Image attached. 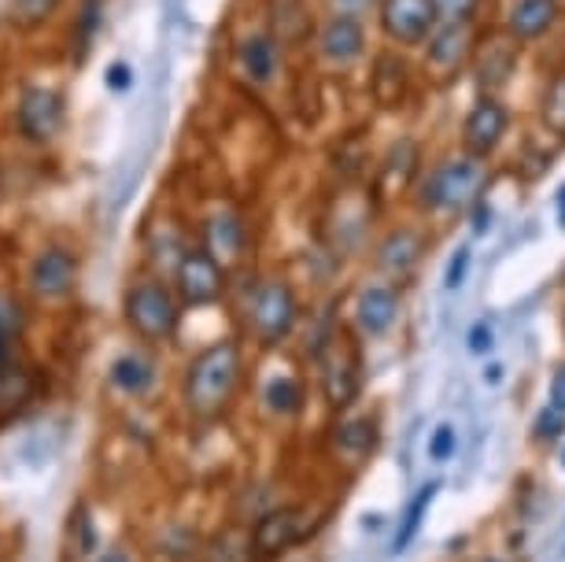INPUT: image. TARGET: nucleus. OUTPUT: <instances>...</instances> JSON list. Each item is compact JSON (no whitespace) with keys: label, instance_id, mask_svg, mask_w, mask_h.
Here are the masks:
<instances>
[{"label":"nucleus","instance_id":"obj_8","mask_svg":"<svg viewBox=\"0 0 565 562\" xmlns=\"http://www.w3.org/2000/svg\"><path fill=\"white\" fill-rule=\"evenodd\" d=\"M425 41H429V49H425V71H429L436 82H451L455 74L469 63V56H473V45H477L469 19L436 23L433 34Z\"/></svg>","mask_w":565,"mask_h":562},{"label":"nucleus","instance_id":"obj_12","mask_svg":"<svg viewBox=\"0 0 565 562\" xmlns=\"http://www.w3.org/2000/svg\"><path fill=\"white\" fill-rule=\"evenodd\" d=\"M507 126H510V112L499 104L495 97H481L469 108L466 115V126H462V148L466 156L473 159H484L492 156L499 141L507 137Z\"/></svg>","mask_w":565,"mask_h":562},{"label":"nucleus","instance_id":"obj_14","mask_svg":"<svg viewBox=\"0 0 565 562\" xmlns=\"http://www.w3.org/2000/svg\"><path fill=\"white\" fill-rule=\"evenodd\" d=\"M307 529H311V518H307L303 507H277V511H266L252 529L255 551H259V559L281 555L296 540L307 537Z\"/></svg>","mask_w":565,"mask_h":562},{"label":"nucleus","instance_id":"obj_31","mask_svg":"<svg viewBox=\"0 0 565 562\" xmlns=\"http://www.w3.org/2000/svg\"><path fill=\"white\" fill-rule=\"evenodd\" d=\"M23 326H26V307L19 296L12 293H0V333H8V337H19L23 333Z\"/></svg>","mask_w":565,"mask_h":562},{"label":"nucleus","instance_id":"obj_32","mask_svg":"<svg viewBox=\"0 0 565 562\" xmlns=\"http://www.w3.org/2000/svg\"><path fill=\"white\" fill-rule=\"evenodd\" d=\"M455 448H458V433H455V426H436L433 430V441H429V455L436 463H447L455 455Z\"/></svg>","mask_w":565,"mask_h":562},{"label":"nucleus","instance_id":"obj_7","mask_svg":"<svg viewBox=\"0 0 565 562\" xmlns=\"http://www.w3.org/2000/svg\"><path fill=\"white\" fill-rule=\"evenodd\" d=\"M63 123H67V104H63L60 89L30 86L23 97H19L15 126H19V134H23L30 145L56 141L60 130H63Z\"/></svg>","mask_w":565,"mask_h":562},{"label":"nucleus","instance_id":"obj_3","mask_svg":"<svg viewBox=\"0 0 565 562\" xmlns=\"http://www.w3.org/2000/svg\"><path fill=\"white\" fill-rule=\"evenodd\" d=\"M296 318H300V304H296L292 285L281 278L255 282L244 296V326L263 348L281 344L292 333Z\"/></svg>","mask_w":565,"mask_h":562},{"label":"nucleus","instance_id":"obj_20","mask_svg":"<svg viewBox=\"0 0 565 562\" xmlns=\"http://www.w3.org/2000/svg\"><path fill=\"white\" fill-rule=\"evenodd\" d=\"M422 252H425L422 233H414V230H396V233H388V237L381 241L377 263H381V271L396 274V278H407V274H411L414 267H418Z\"/></svg>","mask_w":565,"mask_h":562},{"label":"nucleus","instance_id":"obj_6","mask_svg":"<svg viewBox=\"0 0 565 562\" xmlns=\"http://www.w3.org/2000/svg\"><path fill=\"white\" fill-rule=\"evenodd\" d=\"M174 293L181 307H211L226 293V267L215 263L204 248H181L174 267Z\"/></svg>","mask_w":565,"mask_h":562},{"label":"nucleus","instance_id":"obj_15","mask_svg":"<svg viewBox=\"0 0 565 562\" xmlns=\"http://www.w3.org/2000/svg\"><path fill=\"white\" fill-rule=\"evenodd\" d=\"M318 52H322L326 63L333 67H351L366 56V34H362V23L351 15H329L322 26H318Z\"/></svg>","mask_w":565,"mask_h":562},{"label":"nucleus","instance_id":"obj_35","mask_svg":"<svg viewBox=\"0 0 565 562\" xmlns=\"http://www.w3.org/2000/svg\"><path fill=\"white\" fill-rule=\"evenodd\" d=\"M562 433V411L551 407V411H540L536 418V441H554Z\"/></svg>","mask_w":565,"mask_h":562},{"label":"nucleus","instance_id":"obj_29","mask_svg":"<svg viewBox=\"0 0 565 562\" xmlns=\"http://www.w3.org/2000/svg\"><path fill=\"white\" fill-rule=\"evenodd\" d=\"M266 404L277 415H296L303 407V385L296 378H277L266 385Z\"/></svg>","mask_w":565,"mask_h":562},{"label":"nucleus","instance_id":"obj_41","mask_svg":"<svg viewBox=\"0 0 565 562\" xmlns=\"http://www.w3.org/2000/svg\"><path fill=\"white\" fill-rule=\"evenodd\" d=\"M558 222H562V230H565V185L558 189Z\"/></svg>","mask_w":565,"mask_h":562},{"label":"nucleus","instance_id":"obj_34","mask_svg":"<svg viewBox=\"0 0 565 562\" xmlns=\"http://www.w3.org/2000/svg\"><path fill=\"white\" fill-rule=\"evenodd\" d=\"M377 0H326L329 15H351V19H362Z\"/></svg>","mask_w":565,"mask_h":562},{"label":"nucleus","instance_id":"obj_36","mask_svg":"<svg viewBox=\"0 0 565 562\" xmlns=\"http://www.w3.org/2000/svg\"><path fill=\"white\" fill-rule=\"evenodd\" d=\"M466 271H469V248H458L455 259H451V267H447V278H444L447 289H458V285L466 282Z\"/></svg>","mask_w":565,"mask_h":562},{"label":"nucleus","instance_id":"obj_28","mask_svg":"<svg viewBox=\"0 0 565 562\" xmlns=\"http://www.w3.org/2000/svg\"><path fill=\"white\" fill-rule=\"evenodd\" d=\"M436 489H440L436 481H433V485H425V489L411 500L407 515H403L399 533H396V548H392V551H407L411 540L418 537V529H422V522H425V515H429V507H433V500H436Z\"/></svg>","mask_w":565,"mask_h":562},{"label":"nucleus","instance_id":"obj_4","mask_svg":"<svg viewBox=\"0 0 565 562\" xmlns=\"http://www.w3.org/2000/svg\"><path fill=\"white\" fill-rule=\"evenodd\" d=\"M484 163L473 156H451L436 163L418 185V204L425 211H458L481 200L484 189Z\"/></svg>","mask_w":565,"mask_h":562},{"label":"nucleus","instance_id":"obj_13","mask_svg":"<svg viewBox=\"0 0 565 562\" xmlns=\"http://www.w3.org/2000/svg\"><path fill=\"white\" fill-rule=\"evenodd\" d=\"M200 248L207 252L211 259L222 263V267H241L248 259V222H244L237 211H215L204 222V241Z\"/></svg>","mask_w":565,"mask_h":562},{"label":"nucleus","instance_id":"obj_17","mask_svg":"<svg viewBox=\"0 0 565 562\" xmlns=\"http://www.w3.org/2000/svg\"><path fill=\"white\" fill-rule=\"evenodd\" d=\"M281 67V45L270 30H255L237 41V71L244 74V82L252 86H270Z\"/></svg>","mask_w":565,"mask_h":562},{"label":"nucleus","instance_id":"obj_39","mask_svg":"<svg viewBox=\"0 0 565 562\" xmlns=\"http://www.w3.org/2000/svg\"><path fill=\"white\" fill-rule=\"evenodd\" d=\"M97 562H134L130 555H126L122 548H111V551H104V555L97 559Z\"/></svg>","mask_w":565,"mask_h":562},{"label":"nucleus","instance_id":"obj_1","mask_svg":"<svg viewBox=\"0 0 565 562\" xmlns=\"http://www.w3.org/2000/svg\"><path fill=\"white\" fill-rule=\"evenodd\" d=\"M241 385V344L215 341L185 367V407L193 418H218Z\"/></svg>","mask_w":565,"mask_h":562},{"label":"nucleus","instance_id":"obj_40","mask_svg":"<svg viewBox=\"0 0 565 562\" xmlns=\"http://www.w3.org/2000/svg\"><path fill=\"white\" fill-rule=\"evenodd\" d=\"M111 86H126V67H115L111 71Z\"/></svg>","mask_w":565,"mask_h":562},{"label":"nucleus","instance_id":"obj_33","mask_svg":"<svg viewBox=\"0 0 565 562\" xmlns=\"http://www.w3.org/2000/svg\"><path fill=\"white\" fill-rule=\"evenodd\" d=\"M477 0H436V23H451V19H469Z\"/></svg>","mask_w":565,"mask_h":562},{"label":"nucleus","instance_id":"obj_23","mask_svg":"<svg viewBox=\"0 0 565 562\" xmlns=\"http://www.w3.org/2000/svg\"><path fill=\"white\" fill-rule=\"evenodd\" d=\"M38 392V378L30 367H19L15 359L12 363L0 367V418L12 415V411H23Z\"/></svg>","mask_w":565,"mask_h":562},{"label":"nucleus","instance_id":"obj_22","mask_svg":"<svg viewBox=\"0 0 565 562\" xmlns=\"http://www.w3.org/2000/svg\"><path fill=\"white\" fill-rule=\"evenodd\" d=\"M418 163H422V152L418 145L411 141V137H403L399 145H392V152L385 159V167H381V178H377V189L385 197L399 193V189H407L414 182V174H418Z\"/></svg>","mask_w":565,"mask_h":562},{"label":"nucleus","instance_id":"obj_26","mask_svg":"<svg viewBox=\"0 0 565 562\" xmlns=\"http://www.w3.org/2000/svg\"><path fill=\"white\" fill-rule=\"evenodd\" d=\"M333 444L348 455H366L377 444V426L370 418H344L333 426Z\"/></svg>","mask_w":565,"mask_h":562},{"label":"nucleus","instance_id":"obj_19","mask_svg":"<svg viewBox=\"0 0 565 562\" xmlns=\"http://www.w3.org/2000/svg\"><path fill=\"white\" fill-rule=\"evenodd\" d=\"M558 19V0H518L507 15V34L518 41H536Z\"/></svg>","mask_w":565,"mask_h":562},{"label":"nucleus","instance_id":"obj_38","mask_svg":"<svg viewBox=\"0 0 565 562\" xmlns=\"http://www.w3.org/2000/svg\"><path fill=\"white\" fill-rule=\"evenodd\" d=\"M469 348H473V352H484V348H492V326L477 322L473 333H469Z\"/></svg>","mask_w":565,"mask_h":562},{"label":"nucleus","instance_id":"obj_2","mask_svg":"<svg viewBox=\"0 0 565 562\" xmlns=\"http://www.w3.org/2000/svg\"><path fill=\"white\" fill-rule=\"evenodd\" d=\"M122 311H126V326L148 344L170 341L181 322L178 293L159 278H137L130 289H126Z\"/></svg>","mask_w":565,"mask_h":562},{"label":"nucleus","instance_id":"obj_27","mask_svg":"<svg viewBox=\"0 0 565 562\" xmlns=\"http://www.w3.org/2000/svg\"><path fill=\"white\" fill-rule=\"evenodd\" d=\"M540 119L554 137H562V141H565V67L554 71V78L547 82V89H543Z\"/></svg>","mask_w":565,"mask_h":562},{"label":"nucleus","instance_id":"obj_42","mask_svg":"<svg viewBox=\"0 0 565 562\" xmlns=\"http://www.w3.org/2000/svg\"><path fill=\"white\" fill-rule=\"evenodd\" d=\"M499 370H503V367H492V370H484V381H499V378H503V374H499Z\"/></svg>","mask_w":565,"mask_h":562},{"label":"nucleus","instance_id":"obj_37","mask_svg":"<svg viewBox=\"0 0 565 562\" xmlns=\"http://www.w3.org/2000/svg\"><path fill=\"white\" fill-rule=\"evenodd\" d=\"M551 407H558L565 415V363L554 370V381H551Z\"/></svg>","mask_w":565,"mask_h":562},{"label":"nucleus","instance_id":"obj_21","mask_svg":"<svg viewBox=\"0 0 565 562\" xmlns=\"http://www.w3.org/2000/svg\"><path fill=\"white\" fill-rule=\"evenodd\" d=\"M200 562H259L252 529H244V526L218 529V533L204 544V551H200Z\"/></svg>","mask_w":565,"mask_h":562},{"label":"nucleus","instance_id":"obj_18","mask_svg":"<svg viewBox=\"0 0 565 562\" xmlns=\"http://www.w3.org/2000/svg\"><path fill=\"white\" fill-rule=\"evenodd\" d=\"M396 315H399L396 289H388V285H370V289H362L359 307H355V318H359L362 333L381 337L392 322H396Z\"/></svg>","mask_w":565,"mask_h":562},{"label":"nucleus","instance_id":"obj_10","mask_svg":"<svg viewBox=\"0 0 565 562\" xmlns=\"http://www.w3.org/2000/svg\"><path fill=\"white\" fill-rule=\"evenodd\" d=\"M518 56H521L518 38H510V34H488L481 45H473V56H469V63H473L477 86H481L488 97H492V93H499L510 82V74L518 71Z\"/></svg>","mask_w":565,"mask_h":562},{"label":"nucleus","instance_id":"obj_9","mask_svg":"<svg viewBox=\"0 0 565 562\" xmlns=\"http://www.w3.org/2000/svg\"><path fill=\"white\" fill-rule=\"evenodd\" d=\"M436 26V0H381V30L396 45H425Z\"/></svg>","mask_w":565,"mask_h":562},{"label":"nucleus","instance_id":"obj_43","mask_svg":"<svg viewBox=\"0 0 565 562\" xmlns=\"http://www.w3.org/2000/svg\"><path fill=\"white\" fill-rule=\"evenodd\" d=\"M562 463H565V459H562Z\"/></svg>","mask_w":565,"mask_h":562},{"label":"nucleus","instance_id":"obj_5","mask_svg":"<svg viewBox=\"0 0 565 562\" xmlns=\"http://www.w3.org/2000/svg\"><path fill=\"white\" fill-rule=\"evenodd\" d=\"M318 370H322V392L329 407H348L355 404L359 389H362V356L351 330L337 326L326 341H318L315 348Z\"/></svg>","mask_w":565,"mask_h":562},{"label":"nucleus","instance_id":"obj_25","mask_svg":"<svg viewBox=\"0 0 565 562\" xmlns=\"http://www.w3.org/2000/svg\"><path fill=\"white\" fill-rule=\"evenodd\" d=\"M111 381L119 385L122 392H130V396H141V392L152 389V381H156V370L148 359L141 356H119L111 363Z\"/></svg>","mask_w":565,"mask_h":562},{"label":"nucleus","instance_id":"obj_16","mask_svg":"<svg viewBox=\"0 0 565 562\" xmlns=\"http://www.w3.org/2000/svg\"><path fill=\"white\" fill-rule=\"evenodd\" d=\"M411 63L399 56V52H377L373 60V74H370V97L377 108L396 112L407 104L411 97Z\"/></svg>","mask_w":565,"mask_h":562},{"label":"nucleus","instance_id":"obj_24","mask_svg":"<svg viewBox=\"0 0 565 562\" xmlns=\"http://www.w3.org/2000/svg\"><path fill=\"white\" fill-rule=\"evenodd\" d=\"M274 30L270 34L277 38V45H296L311 34V8L303 0H274Z\"/></svg>","mask_w":565,"mask_h":562},{"label":"nucleus","instance_id":"obj_11","mask_svg":"<svg viewBox=\"0 0 565 562\" xmlns=\"http://www.w3.org/2000/svg\"><path fill=\"white\" fill-rule=\"evenodd\" d=\"M74 285H78V256L71 248L49 245L30 263V289L41 300H63V296L74 293Z\"/></svg>","mask_w":565,"mask_h":562},{"label":"nucleus","instance_id":"obj_30","mask_svg":"<svg viewBox=\"0 0 565 562\" xmlns=\"http://www.w3.org/2000/svg\"><path fill=\"white\" fill-rule=\"evenodd\" d=\"M56 8H60V0H12V23L23 30L41 26Z\"/></svg>","mask_w":565,"mask_h":562}]
</instances>
